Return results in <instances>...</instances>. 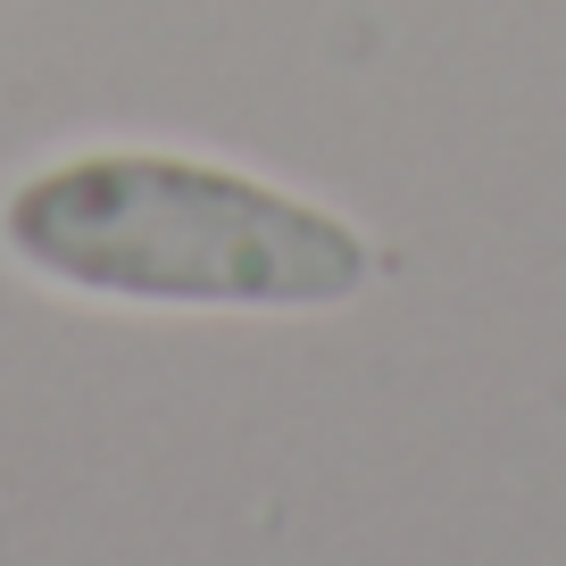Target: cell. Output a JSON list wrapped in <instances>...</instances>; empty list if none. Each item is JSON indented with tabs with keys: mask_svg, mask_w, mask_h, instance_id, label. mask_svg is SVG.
Here are the masks:
<instances>
[{
	"mask_svg": "<svg viewBox=\"0 0 566 566\" xmlns=\"http://www.w3.org/2000/svg\"><path fill=\"white\" fill-rule=\"evenodd\" d=\"M0 250L67 301L192 317H308L358 301L375 275L342 209L159 142H92L25 167L0 192Z\"/></svg>",
	"mask_w": 566,
	"mask_h": 566,
	"instance_id": "cell-1",
	"label": "cell"
}]
</instances>
